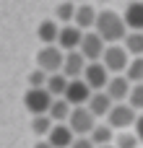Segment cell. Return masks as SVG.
I'll use <instances>...</instances> for the list:
<instances>
[{
  "instance_id": "obj_1",
  "label": "cell",
  "mask_w": 143,
  "mask_h": 148,
  "mask_svg": "<svg viewBox=\"0 0 143 148\" xmlns=\"http://www.w3.org/2000/svg\"><path fill=\"white\" fill-rule=\"evenodd\" d=\"M94 31H96L107 44H120V42L125 39V34H128V26H125L120 10L99 8V13H96V23H94Z\"/></svg>"
},
{
  "instance_id": "obj_2",
  "label": "cell",
  "mask_w": 143,
  "mask_h": 148,
  "mask_svg": "<svg viewBox=\"0 0 143 148\" xmlns=\"http://www.w3.org/2000/svg\"><path fill=\"white\" fill-rule=\"evenodd\" d=\"M99 62L107 68L109 75H122L125 68H128V62H130V55L125 52L122 44H107V47H104V55H102Z\"/></svg>"
},
{
  "instance_id": "obj_3",
  "label": "cell",
  "mask_w": 143,
  "mask_h": 148,
  "mask_svg": "<svg viewBox=\"0 0 143 148\" xmlns=\"http://www.w3.org/2000/svg\"><path fill=\"white\" fill-rule=\"evenodd\" d=\"M135 117H138V112H135L128 101H122V104H115V107L109 109V114H107L104 122H107L115 133H122V130H133Z\"/></svg>"
},
{
  "instance_id": "obj_4",
  "label": "cell",
  "mask_w": 143,
  "mask_h": 148,
  "mask_svg": "<svg viewBox=\"0 0 143 148\" xmlns=\"http://www.w3.org/2000/svg\"><path fill=\"white\" fill-rule=\"evenodd\" d=\"M96 117L86 109V107H73V112H70V117H68V127L73 130V135L76 138H89L91 135V130L96 127Z\"/></svg>"
},
{
  "instance_id": "obj_5",
  "label": "cell",
  "mask_w": 143,
  "mask_h": 148,
  "mask_svg": "<svg viewBox=\"0 0 143 148\" xmlns=\"http://www.w3.org/2000/svg\"><path fill=\"white\" fill-rule=\"evenodd\" d=\"M63 60H65V52H63L57 44L39 47V52H36V68H39V70H44L47 75L60 73V70H63Z\"/></svg>"
},
{
  "instance_id": "obj_6",
  "label": "cell",
  "mask_w": 143,
  "mask_h": 148,
  "mask_svg": "<svg viewBox=\"0 0 143 148\" xmlns=\"http://www.w3.org/2000/svg\"><path fill=\"white\" fill-rule=\"evenodd\" d=\"M104 47H107V42L96 31H83V39L78 44V52L83 55L86 62H99L102 55H104Z\"/></svg>"
},
{
  "instance_id": "obj_7",
  "label": "cell",
  "mask_w": 143,
  "mask_h": 148,
  "mask_svg": "<svg viewBox=\"0 0 143 148\" xmlns=\"http://www.w3.org/2000/svg\"><path fill=\"white\" fill-rule=\"evenodd\" d=\"M52 96H50V91L47 88H29L26 91V96H23V104H26V109L31 112V117H39V114H47L50 112V107H52Z\"/></svg>"
},
{
  "instance_id": "obj_8",
  "label": "cell",
  "mask_w": 143,
  "mask_h": 148,
  "mask_svg": "<svg viewBox=\"0 0 143 148\" xmlns=\"http://www.w3.org/2000/svg\"><path fill=\"white\" fill-rule=\"evenodd\" d=\"M81 78H83V83H86L91 91H104L112 75L107 73V68H104L102 62H86V70H83Z\"/></svg>"
},
{
  "instance_id": "obj_9",
  "label": "cell",
  "mask_w": 143,
  "mask_h": 148,
  "mask_svg": "<svg viewBox=\"0 0 143 148\" xmlns=\"http://www.w3.org/2000/svg\"><path fill=\"white\" fill-rule=\"evenodd\" d=\"M91 88L83 83V78H76V81H68V88L63 94V99L70 104V107H86L89 99H91Z\"/></svg>"
},
{
  "instance_id": "obj_10",
  "label": "cell",
  "mask_w": 143,
  "mask_h": 148,
  "mask_svg": "<svg viewBox=\"0 0 143 148\" xmlns=\"http://www.w3.org/2000/svg\"><path fill=\"white\" fill-rule=\"evenodd\" d=\"M96 13H99V8L94 3H78L76 5V16H73V26H78L81 31H94Z\"/></svg>"
},
{
  "instance_id": "obj_11",
  "label": "cell",
  "mask_w": 143,
  "mask_h": 148,
  "mask_svg": "<svg viewBox=\"0 0 143 148\" xmlns=\"http://www.w3.org/2000/svg\"><path fill=\"white\" fill-rule=\"evenodd\" d=\"M130 88H133V83H130L125 75H112L109 83H107V88H104V94H107L115 104H122V101H128Z\"/></svg>"
},
{
  "instance_id": "obj_12",
  "label": "cell",
  "mask_w": 143,
  "mask_h": 148,
  "mask_svg": "<svg viewBox=\"0 0 143 148\" xmlns=\"http://www.w3.org/2000/svg\"><path fill=\"white\" fill-rule=\"evenodd\" d=\"M81 39H83V31H81L78 26L68 23V26H60L57 47H60L63 52H76V49H78V44H81Z\"/></svg>"
},
{
  "instance_id": "obj_13",
  "label": "cell",
  "mask_w": 143,
  "mask_h": 148,
  "mask_svg": "<svg viewBox=\"0 0 143 148\" xmlns=\"http://www.w3.org/2000/svg\"><path fill=\"white\" fill-rule=\"evenodd\" d=\"M83 70H86V60H83V55L76 49V52H65V60H63V75L68 78V81H76V78H81L83 75Z\"/></svg>"
},
{
  "instance_id": "obj_14",
  "label": "cell",
  "mask_w": 143,
  "mask_h": 148,
  "mask_svg": "<svg viewBox=\"0 0 143 148\" xmlns=\"http://www.w3.org/2000/svg\"><path fill=\"white\" fill-rule=\"evenodd\" d=\"M115 107V101L104 94V91H94L91 94V99H89V104H86V109L102 122V120H107V114H109V109Z\"/></svg>"
},
{
  "instance_id": "obj_15",
  "label": "cell",
  "mask_w": 143,
  "mask_h": 148,
  "mask_svg": "<svg viewBox=\"0 0 143 148\" xmlns=\"http://www.w3.org/2000/svg\"><path fill=\"white\" fill-rule=\"evenodd\" d=\"M44 140L52 148H70L73 140H76V135H73V130H70L65 122H60V125H52V130H50V135H47Z\"/></svg>"
},
{
  "instance_id": "obj_16",
  "label": "cell",
  "mask_w": 143,
  "mask_h": 148,
  "mask_svg": "<svg viewBox=\"0 0 143 148\" xmlns=\"http://www.w3.org/2000/svg\"><path fill=\"white\" fill-rule=\"evenodd\" d=\"M122 21H125L128 31H143V0H135V3L125 5Z\"/></svg>"
},
{
  "instance_id": "obj_17",
  "label": "cell",
  "mask_w": 143,
  "mask_h": 148,
  "mask_svg": "<svg viewBox=\"0 0 143 148\" xmlns=\"http://www.w3.org/2000/svg\"><path fill=\"white\" fill-rule=\"evenodd\" d=\"M57 34H60V23L55 18H44L39 26H36V36L42 42V47L47 44H57Z\"/></svg>"
},
{
  "instance_id": "obj_18",
  "label": "cell",
  "mask_w": 143,
  "mask_h": 148,
  "mask_svg": "<svg viewBox=\"0 0 143 148\" xmlns=\"http://www.w3.org/2000/svg\"><path fill=\"white\" fill-rule=\"evenodd\" d=\"M89 140H91L96 148H99V146H112V140H115V130H112L107 122H96V127L91 130Z\"/></svg>"
},
{
  "instance_id": "obj_19",
  "label": "cell",
  "mask_w": 143,
  "mask_h": 148,
  "mask_svg": "<svg viewBox=\"0 0 143 148\" xmlns=\"http://www.w3.org/2000/svg\"><path fill=\"white\" fill-rule=\"evenodd\" d=\"M120 44L125 47L130 57H143V31H128Z\"/></svg>"
},
{
  "instance_id": "obj_20",
  "label": "cell",
  "mask_w": 143,
  "mask_h": 148,
  "mask_svg": "<svg viewBox=\"0 0 143 148\" xmlns=\"http://www.w3.org/2000/svg\"><path fill=\"white\" fill-rule=\"evenodd\" d=\"M70 112H73V107H70L65 99H55V101H52V107H50V112H47V117H50L55 125H60V122H68Z\"/></svg>"
},
{
  "instance_id": "obj_21",
  "label": "cell",
  "mask_w": 143,
  "mask_h": 148,
  "mask_svg": "<svg viewBox=\"0 0 143 148\" xmlns=\"http://www.w3.org/2000/svg\"><path fill=\"white\" fill-rule=\"evenodd\" d=\"M44 88L50 91L52 99H63V94H65V88H68V78H65L63 73H52V75H47Z\"/></svg>"
},
{
  "instance_id": "obj_22",
  "label": "cell",
  "mask_w": 143,
  "mask_h": 148,
  "mask_svg": "<svg viewBox=\"0 0 143 148\" xmlns=\"http://www.w3.org/2000/svg\"><path fill=\"white\" fill-rule=\"evenodd\" d=\"M73 16H76V3L63 0V3H57V5H55V21H57L60 26L73 23Z\"/></svg>"
},
{
  "instance_id": "obj_23",
  "label": "cell",
  "mask_w": 143,
  "mask_h": 148,
  "mask_svg": "<svg viewBox=\"0 0 143 148\" xmlns=\"http://www.w3.org/2000/svg\"><path fill=\"white\" fill-rule=\"evenodd\" d=\"M133 86L135 83H143V57H130V62H128V68H125V73H122Z\"/></svg>"
},
{
  "instance_id": "obj_24",
  "label": "cell",
  "mask_w": 143,
  "mask_h": 148,
  "mask_svg": "<svg viewBox=\"0 0 143 148\" xmlns=\"http://www.w3.org/2000/svg\"><path fill=\"white\" fill-rule=\"evenodd\" d=\"M52 125H55V122H52V120H50L47 114H39V117H31V130H34V135H36V138H42V140H44V138L50 135Z\"/></svg>"
},
{
  "instance_id": "obj_25",
  "label": "cell",
  "mask_w": 143,
  "mask_h": 148,
  "mask_svg": "<svg viewBox=\"0 0 143 148\" xmlns=\"http://www.w3.org/2000/svg\"><path fill=\"white\" fill-rule=\"evenodd\" d=\"M115 148H141L138 138L133 135V130H122V133H115V140H112Z\"/></svg>"
},
{
  "instance_id": "obj_26",
  "label": "cell",
  "mask_w": 143,
  "mask_h": 148,
  "mask_svg": "<svg viewBox=\"0 0 143 148\" xmlns=\"http://www.w3.org/2000/svg\"><path fill=\"white\" fill-rule=\"evenodd\" d=\"M128 104L141 114L143 112V83H135L133 88H130V96H128Z\"/></svg>"
},
{
  "instance_id": "obj_27",
  "label": "cell",
  "mask_w": 143,
  "mask_h": 148,
  "mask_svg": "<svg viewBox=\"0 0 143 148\" xmlns=\"http://www.w3.org/2000/svg\"><path fill=\"white\" fill-rule=\"evenodd\" d=\"M44 83H47V73L39 70V68H34L29 73V88H44Z\"/></svg>"
},
{
  "instance_id": "obj_28",
  "label": "cell",
  "mask_w": 143,
  "mask_h": 148,
  "mask_svg": "<svg viewBox=\"0 0 143 148\" xmlns=\"http://www.w3.org/2000/svg\"><path fill=\"white\" fill-rule=\"evenodd\" d=\"M133 135L138 138V143L143 146V112L135 117V125H133Z\"/></svg>"
},
{
  "instance_id": "obj_29",
  "label": "cell",
  "mask_w": 143,
  "mask_h": 148,
  "mask_svg": "<svg viewBox=\"0 0 143 148\" xmlns=\"http://www.w3.org/2000/svg\"><path fill=\"white\" fill-rule=\"evenodd\" d=\"M70 148H96V146H94V143H91L89 138H76V140H73V146H70Z\"/></svg>"
},
{
  "instance_id": "obj_30",
  "label": "cell",
  "mask_w": 143,
  "mask_h": 148,
  "mask_svg": "<svg viewBox=\"0 0 143 148\" xmlns=\"http://www.w3.org/2000/svg\"><path fill=\"white\" fill-rule=\"evenodd\" d=\"M34 148H52V146H50L47 140H36V143H34Z\"/></svg>"
},
{
  "instance_id": "obj_31",
  "label": "cell",
  "mask_w": 143,
  "mask_h": 148,
  "mask_svg": "<svg viewBox=\"0 0 143 148\" xmlns=\"http://www.w3.org/2000/svg\"><path fill=\"white\" fill-rule=\"evenodd\" d=\"M70 3H76V5H78V3H89V0H70Z\"/></svg>"
},
{
  "instance_id": "obj_32",
  "label": "cell",
  "mask_w": 143,
  "mask_h": 148,
  "mask_svg": "<svg viewBox=\"0 0 143 148\" xmlns=\"http://www.w3.org/2000/svg\"><path fill=\"white\" fill-rule=\"evenodd\" d=\"M96 3H99V5H104V3H109V0H96Z\"/></svg>"
},
{
  "instance_id": "obj_33",
  "label": "cell",
  "mask_w": 143,
  "mask_h": 148,
  "mask_svg": "<svg viewBox=\"0 0 143 148\" xmlns=\"http://www.w3.org/2000/svg\"><path fill=\"white\" fill-rule=\"evenodd\" d=\"M99 148H115V146H99Z\"/></svg>"
},
{
  "instance_id": "obj_34",
  "label": "cell",
  "mask_w": 143,
  "mask_h": 148,
  "mask_svg": "<svg viewBox=\"0 0 143 148\" xmlns=\"http://www.w3.org/2000/svg\"><path fill=\"white\" fill-rule=\"evenodd\" d=\"M125 3H135V0H125Z\"/></svg>"
}]
</instances>
